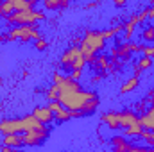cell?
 I'll return each mask as SVG.
<instances>
[{
  "label": "cell",
  "instance_id": "1",
  "mask_svg": "<svg viewBox=\"0 0 154 152\" xmlns=\"http://www.w3.org/2000/svg\"><path fill=\"white\" fill-rule=\"evenodd\" d=\"M54 86L57 88V102L72 113L86 116L99 108L100 100L97 93L82 90L79 81H74L61 74H54Z\"/></svg>",
  "mask_w": 154,
  "mask_h": 152
},
{
  "label": "cell",
  "instance_id": "2",
  "mask_svg": "<svg viewBox=\"0 0 154 152\" xmlns=\"http://www.w3.org/2000/svg\"><path fill=\"white\" fill-rule=\"evenodd\" d=\"M106 47V36L104 31H86L84 38L81 41L79 48L86 63H93L97 59V52H100Z\"/></svg>",
  "mask_w": 154,
  "mask_h": 152
},
{
  "label": "cell",
  "instance_id": "3",
  "mask_svg": "<svg viewBox=\"0 0 154 152\" xmlns=\"http://www.w3.org/2000/svg\"><path fill=\"white\" fill-rule=\"evenodd\" d=\"M118 113V123H120V129L125 136H140L143 127L140 123V116L134 113V111H129V109H124V111H116Z\"/></svg>",
  "mask_w": 154,
  "mask_h": 152
},
{
  "label": "cell",
  "instance_id": "4",
  "mask_svg": "<svg viewBox=\"0 0 154 152\" xmlns=\"http://www.w3.org/2000/svg\"><path fill=\"white\" fill-rule=\"evenodd\" d=\"M9 23H14V27H20V25H32L34 22L39 20H45V14L41 11H34V9H29V11H18V13H13L11 16L5 18Z\"/></svg>",
  "mask_w": 154,
  "mask_h": 152
},
{
  "label": "cell",
  "instance_id": "5",
  "mask_svg": "<svg viewBox=\"0 0 154 152\" xmlns=\"http://www.w3.org/2000/svg\"><path fill=\"white\" fill-rule=\"evenodd\" d=\"M61 63L63 66L70 68L72 72H82V66H84V57L81 54V48L79 47H70L63 56H61Z\"/></svg>",
  "mask_w": 154,
  "mask_h": 152
},
{
  "label": "cell",
  "instance_id": "6",
  "mask_svg": "<svg viewBox=\"0 0 154 152\" xmlns=\"http://www.w3.org/2000/svg\"><path fill=\"white\" fill-rule=\"evenodd\" d=\"M9 39L11 41H36L39 39V31L34 25H20V27H13L9 32Z\"/></svg>",
  "mask_w": 154,
  "mask_h": 152
},
{
  "label": "cell",
  "instance_id": "7",
  "mask_svg": "<svg viewBox=\"0 0 154 152\" xmlns=\"http://www.w3.org/2000/svg\"><path fill=\"white\" fill-rule=\"evenodd\" d=\"M0 132L4 136H9V134H23L25 132L23 116L22 118H5V120H0Z\"/></svg>",
  "mask_w": 154,
  "mask_h": 152
},
{
  "label": "cell",
  "instance_id": "8",
  "mask_svg": "<svg viewBox=\"0 0 154 152\" xmlns=\"http://www.w3.org/2000/svg\"><path fill=\"white\" fill-rule=\"evenodd\" d=\"M50 131L48 127H41V129H34V131H27L23 132V145H29V147H38V145H43L45 140L48 138Z\"/></svg>",
  "mask_w": 154,
  "mask_h": 152
},
{
  "label": "cell",
  "instance_id": "9",
  "mask_svg": "<svg viewBox=\"0 0 154 152\" xmlns=\"http://www.w3.org/2000/svg\"><path fill=\"white\" fill-rule=\"evenodd\" d=\"M32 116L38 120L39 123H43V125H48V123L54 120V113L48 109V106H43V108H34Z\"/></svg>",
  "mask_w": 154,
  "mask_h": 152
},
{
  "label": "cell",
  "instance_id": "10",
  "mask_svg": "<svg viewBox=\"0 0 154 152\" xmlns=\"http://www.w3.org/2000/svg\"><path fill=\"white\" fill-rule=\"evenodd\" d=\"M111 147H113V152H133V143H129L122 136L111 138Z\"/></svg>",
  "mask_w": 154,
  "mask_h": 152
},
{
  "label": "cell",
  "instance_id": "11",
  "mask_svg": "<svg viewBox=\"0 0 154 152\" xmlns=\"http://www.w3.org/2000/svg\"><path fill=\"white\" fill-rule=\"evenodd\" d=\"M5 147H13V149H18L23 145V134H9V136H4V141H2Z\"/></svg>",
  "mask_w": 154,
  "mask_h": 152
},
{
  "label": "cell",
  "instance_id": "12",
  "mask_svg": "<svg viewBox=\"0 0 154 152\" xmlns=\"http://www.w3.org/2000/svg\"><path fill=\"white\" fill-rule=\"evenodd\" d=\"M102 122H104L109 129H120V123H118V113H116V111H109V113L102 114Z\"/></svg>",
  "mask_w": 154,
  "mask_h": 152
},
{
  "label": "cell",
  "instance_id": "13",
  "mask_svg": "<svg viewBox=\"0 0 154 152\" xmlns=\"http://www.w3.org/2000/svg\"><path fill=\"white\" fill-rule=\"evenodd\" d=\"M79 114L72 113V111H68V109H65L63 106L59 108V109H56L54 111V120H57V122H68L70 118H77Z\"/></svg>",
  "mask_w": 154,
  "mask_h": 152
},
{
  "label": "cell",
  "instance_id": "14",
  "mask_svg": "<svg viewBox=\"0 0 154 152\" xmlns=\"http://www.w3.org/2000/svg\"><path fill=\"white\" fill-rule=\"evenodd\" d=\"M34 4H36V2H27V0H13L14 13H18V11H29V9H34Z\"/></svg>",
  "mask_w": 154,
  "mask_h": 152
},
{
  "label": "cell",
  "instance_id": "15",
  "mask_svg": "<svg viewBox=\"0 0 154 152\" xmlns=\"http://www.w3.org/2000/svg\"><path fill=\"white\" fill-rule=\"evenodd\" d=\"M13 13H14L13 0H9V2H2V4H0V16H2V18H7V16H11Z\"/></svg>",
  "mask_w": 154,
  "mask_h": 152
},
{
  "label": "cell",
  "instance_id": "16",
  "mask_svg": "<svg viewBox=\"0 0 154 152\" xmlns=\"http://www.w3.org/2000/svg\"><path fill=\"white\" fill-rule=\"evenodd\" d=\"M138 86V77H133V79H129L122 88H120V93H129L131 90H134Z\"/></svg>",
  "mask_w": 154,
  "mask_h": 152
},
{
  "label": "cell",
  "instance_id": "17",
  "mask_svg": "<svg viewBox=\"0 0 154 152\" xmlns=\"http://www.w3.org/2000/svg\"><path fill=\"white\" fill-rule=\"evenodd\" d=\"M68 5V2H63V0H47L45 2V7L47 9H59V7H66Z\"/></svg>",
  "mask_w": 154,
  "mask_h": 152
},
{
  "label": "cell",
  "instance_id": "18",
  "mask_svg": "<svg viewBox=\"0 0 154 152\" xmlns=\"http://www.w3.org/2000/svg\"><path fill=\"white\" fill-rule=\"evenodd\" d=\"M140 136L149 143V147H151V149H154V131H145V129H143Z\"/></svg>",
  "mask_w": 154,
  "mask_h": 152
},
{
  "label": "cell",
  "instance_id": "19",
  "mask_svg": "<svg viewBox=\"0 0 154 152\" xmlns=\"http://www.w3.org/2000/svg\"><path fill=\"white\" fill-rule=\"evenodd\" d=\"M47 99H48L50 102H57V88H56L54 84L48 88V91H47Z\"/></svg>",
  "mask_w": 154,
  "mask_h": 152
},
{
  "label": "cell",
  "instance_id": "20",
  "mask_svg": "<svg viewBox=\"0 0 154 152\" xmlns=\"http://www.w3.org/2000/svg\"><path fill=\"white\" fill-rule=\"evenodd\" d=\"M152 65V59L151 57H142L140 59V65H138V70H145V68H149Z\"/></svg>",
  "mask_w": 154,
  "mask_h": 152
},
{
  "label": "cell",
  "instance_id": "21",
  "mask_svg": "<svg viewBox=\"0 0 154 152\" xmlns=\"http://www.w3.org/2000/svg\"><path fill=\"white\" fill-rule=\"evenodd\" d=\"M143 38L145 39H154V27H147L143 31Z\"/></svg>",
  "mask_w": 154,
  "mask_h": 152
},
{
  "label": "cell",
  "instance_id": "22",
  "mask_svg": "<svg viewBox=\"0 0 154 152\" xmlns=\"http://www.w3.org/2000/svg\"><path fill=\"white\" fill-rule=\"evenodd\" d=\"M133 152H154V149H151V147H138V145H133Z\"/></svg>",
  "mask_w": 154,
  "mask_h": 152
},
{
  "label": "cell",
  "instance_id": "23",
  "mask_svg": "<svg viewBox=\"0 0 154 152\" xmlns=\"http://www.w3.org/2000/svg\"><path fill=\"white\" fill-rule=\"evenodd\" d=\"M45 47H47V43H45V39H36V48H38V50H43V48H45Z\"/></svg>",
  "mask_w": 154,
  "mask_h": 152
},
{
  "label": "cell",
  "instance_id": "24",
  "mask_svg": "<svg viewBox=\"0 0 154 152\" xmlns=\"http://www.w3.org/2000/svg\"><path fill=\"white\" fill-rule=\"evenodd\" d=\"M143 52H145V57H152V56H154V47H151V48H145Z\"/></svg>",
  "mask_w": 154,
  "mask_h": 152
},
{
  "label": "cell",
  "instance_id": "25",
  "mask_svg": "<svg viewBox=\"0 0 154 152\" xmlns=\"http://www.w3.org/2000/svg\"><path fill=\"white\" fill-rule=\"evenodd\" d=\"M145 13H147V16H149V18H154V4L147 9V11H145Z\"/></svg>",
  "mask_w": 154,
  "mask_h": 152
},
{
  "label": "cell",
  "instance_id": "26",
  "mask_svg": "<svg viewBox=\"0 0 154 152\" xmlns=\"http://www.w3.org/2000/svg\"><path fill=\"white\" fill-rule=\"evenodd\" d=\"M2 152H18V150L13 149V147H5V145H2Z\"/></svg>",
  "mask_w": 154,
  "mask_h": 152
},
{
  "label": "cell",
  "instance_id": "27",
  "mask_svg": "<svg viewBox=\"0 0 154 152\" xmlns=\"http://www.w3.org/2000/svg\"><path fill=\"white\" fill-rule=\"evenodd\" d=\"M0 82H2V79H0Z\"/></svg>",
  "mask_w": 154,
  "mask_h": 152
}]
</instances>
